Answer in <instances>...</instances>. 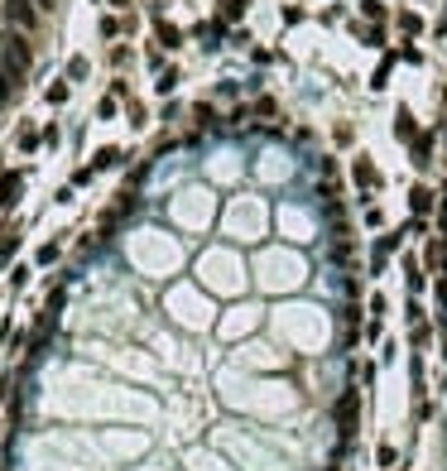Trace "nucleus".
Returning a JSON list of instances; mask_svg holds the SVG:
<instances>
[{
  "mask_svg": "<svg viewBox=\"0 0 447 471\" xmlns=\"http://www.w3.org/2000/svg\"><path fill=\"white\" fill-rule=\"evenodd\" d=\"M19 183H24L19 174H5V178H0V212H10V207L19 202Z\"/></svg>",
  "mask_w": 447,
  "mask_h": 471,
  "instance_id": "nucleus-5",
  "label": "nucleus"
},
{
  "mask_svg": "<svg viewBox=\"0 0 447 471\" xmlns=\"http://www.w3.org/2000/svg\"><path fill=\"white\" fill-rule=\"evenodd\" d=\"M15 250H19V236H15V231H0V265H5Z\"/></svg>",
  "mask_w": 447,
  "mask_h": 471,
  "instance_id": "nucleus-8",
  "label": "nucleus"
},
{
  "mask_svg": "<svg viewBox=\"0 0 447 471\" xmlns=\"http://www.w3.org/2000/svg\"><path fill=\"white\" fill-rule=\"evenodd\" d=\"M5 19L29 34V29L39 24V5H34V0H5Z\"/></svg>",
  "mask_w": 447,
  "mask_h": 471,
  "instance_id": "nucleus-1",
  "label": "nucleus"
},
{
  "mask_svg": "<svg viewBox=\"0 0 447 471\" xmlns=\"http://www.w3.org/2000/svg\"><path fill=\"white\" fill-rule=\"evenodd\" d=\"M399 265H404V284H409V293H424V284H428V275L419 270V260H414V255H404Z\"/></svg>",
  "mask_w": 447,
  "mask_h": 471,
  "instance_id": "nucleus-6",
  "label": "nucleus"
},
{
  "mask_svg": "<svg viewBox=\"0 0 447 471\" xmlns=\"http://www.w3.org/2000/svg\"><path fill=\"white\" fill-rule=\"evenodd\" d=\"M433 197H438L433 188L414 183V188H409V212H414V216H428V212H433Z\"/></svg>",
  "mask_w": 447,
  "mask_h": 471,
  "instance_id": "nucleus-3",
  "label": "nucleus"
},
{
  "mask_svg": "<svg viewBox=\"0 0 447 471\" xmlns=\"http://www.w3.org/2000/svg\"><path fill=\"white\" fill-rule=\"evenodd\" d=\"M414 164H433V135H419L414 140Z\"/></svg>",
  "mask_w": 447,
  "mask_h": 471,
  "instance_id": "nucleus-7",
  "label": "nucleus"
},
{
  "mask_svg": "<svg viewBox=\"0 0 447 471\" xmlns=\"http://www.w3.org/2000/svg\"><path fill=\"white\" fill-rule=\"evenodd\" d=\"M115 159H120V149H102V154H97V159H92V169H111Z\"/></svg>",
  "mask_w": 447,
  "mask_h": 471,
  "instance_id": "nucleus-9",
  "label": "nucleus"
},
{
  "mask_svg": "<svg viewBox=\"0 0 447 471\" xmlns=\"http://www.w3.org/2000/svg\"><path fill=\"white\" fill-rule=\"evenodd\" d=\"M394 140H404V145H414V140H419V125H414L409 106H399V111H394Z\"/></svg>",
  "mask_w": 447,
  "mask_h": 471,
  "instance_id": "nucleus-4",
  "label": "nucleus"
},
{
  "mask_svg": "<svg viewBox=\"0 0 447 471\" xmlns=\"http://www.w3.org/2000/svg\"><path fill=\"white\" fill-rule=\"evenodd\" d=\"M58 260V241H48V246H39V265H53Z\"/></svg>",
  "mask_w": 447,
  "mask_h": 471,
  "instance_id": "nucleus-10",
  "label": "nucleus"
},
{
  "mask_svg": "<svg viewBox=\"0 0 447 471\" xmlns=\"http://www.w3.org/2000/svg\"><path fill=\"white\" fill-rule=\"evenodd\" d=\"M10 284L24 288V284H29V265H15V270H10Z\"/></svg>",
  "mask_w": 447,
  "mask_h": 471,
  "instance_id": "nucleus-11",
  "label": "nucleus"
},
{
  "mask_svg": "<svg viewBox=\"0 0 447 471\" xmlns=\"http://www.w3.org/2000/svg\"><path fill=\"white\" fill-rule=\"evenodd\" d=\"M351 178H356L361 192H380L385 188V178H380V169H375L370 159H351Z\"/></svg>",
  "mask_w": 447,
  "mask_h": 471,
  "instance_id": "nucleus-2",
  "label": "nucleus"
}]
</instances>
